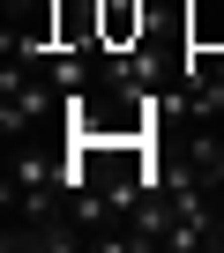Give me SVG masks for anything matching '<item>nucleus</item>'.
I'll return each instance as SVG.
<instances>
[{
  "instance_id": "nucleus-1",
  "label": "nucleus",
  "mask_w": 224,
  "mask_h": 253,
  "mask_svg": "<svg viewBox=\"0 0 224 253\" xmlns=\"http://www.w3.org/2000/svg\"><path fill=\"white\" fill-rule=\"evenodd\" d=\"M187 45H194V52H224V0L187 8Z\"/></svg>"
},
{
  "instance_id": "nucleus-2",
  "label": "nucleus",
  "mask_w": 224,
  "mask_h": 253,
  "mask_svg": "<svg viewBox=\"0 0 224 253\" xmlns=\"http://www.w3.org/2000/svg\"><path fill=\"white\" fill-rule=\"evenodd\" d=\"M209 186H217V194H224V142H217V149H209Z\"/></svg>"
},
{
  "instance_id": "nucleus-3",
  "label": "nucleus",
  "mask_w": 224,
  "mask_h": 253,
  "mask_svg": "<svg viewBox=\"0 0 224 253\" xmlns=\"http://www.w3.org/2000/svg\"><path fill=\"white\" fill-rule=\"evenodd\" d=\"M209 246H224V194H217V231H209Z\"/></svg>"
}]
</instances>
